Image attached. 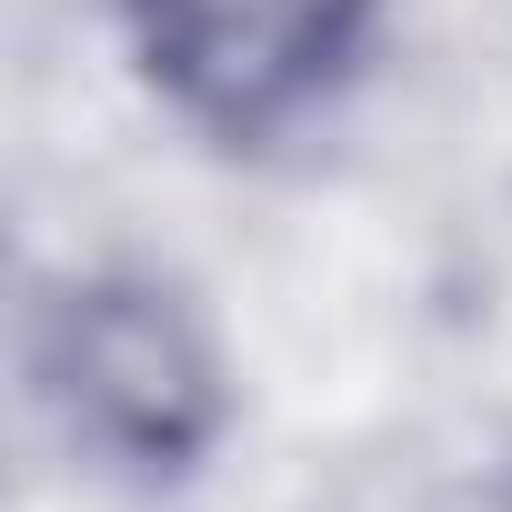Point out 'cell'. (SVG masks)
Here are the masks:
<instances>
[{"label":"cell","mask_w":512,"mask_h":512,"mask_svg":"<svg viewBox=\"0 0 512 512\" xmlns=\"http://www.w3.org/2000/svg\"><path fill=\"white\" fill-rule=\"evenodd\" d=\"M21 392L71 472L111 492H181L241 422V372L211 312L151 262H71L21 302Z\"/></svg>","instance_id":"6da1fadb"},{"label":"cell","mask_w":512,"mask_h":512,"mask_svg":"<svg viewBox=\"0 0 512 512\" xmlns=\"http://www.w3.org/2000/svg\"><path fill=\"white\" fill-rule=\"evenodd\" d=\"M111 11L141 91L181 131L221 151H272L362 81L392 0H111Z\"/></svg>","instance_id":"7a4b0ae2"}]
</instances>
